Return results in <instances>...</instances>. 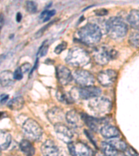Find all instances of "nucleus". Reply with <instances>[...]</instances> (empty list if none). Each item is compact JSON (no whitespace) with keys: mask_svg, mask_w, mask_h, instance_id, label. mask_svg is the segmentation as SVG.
Masks as SVG:
<instances>
[{"mask_svg":"<svg viewBox=\"0 0 139 156\" xmlns=\"http://www.w3.org/2000/svg\"><path fill=\"white\" fill-rule=\"evenodd\" d=\"M67 46H68V44L66 42H62L61 43L58 44L57 46L56 47V48L54 49V52L57 54H59L67 48Z\"/></svg>","mask_w":139,"mask_h":156,"instance_id":"obj_29","label":"nucleus"},{"mask_svg":"<svg viewBox=\"0 0 139 156\" xmlns=\"http://www.w3.org/2000/svg\"><path fill=\"white\" fill-rule=\"evenodd\" d=\"M58 81L62 85H67L73 79L72 74L70 70L64 65H59L56 67Z\"/></svg>","mask_w":139,"mask_h":156,"instance_id":"obj_12","label":"nucleus"},{"mask_svg":"<svg viewBox=\"0 0 139 156\" xmlns=\"http://www.w3.org/2000/svg\"><path fill=\"white\" fill-rule=\"evenodd\" d=\"M96 156H107V155H105L103 153H97V154H96Z\"/></svg>","mask_w":139,"mask_h":156,"instance_id":"obj_39","label":"nucleus"},{"mask_svg":"<svg viewBox=\"0 0 139 156\" xmlns=\"http://www.w3.org/2000/svg\"><path fill=\"white\" fill-rule=\"evenodd\" d=\"M65 119L67 122L72 126L75 128H79L82 126L83 119L82 115L79 114L75 110H72L68 111L65 115Z\"/></svg>","mask_w":139,"mask_h":156,"instance_id":"obj_16","label":"nucleus"},{"mask_svg":"<svg viewBox=\"0 0 139 156\" xmlns=\"http://www.w3.org/2000/svg\"><path fill=\"white\" fill-rule=\"evenodd\" d=\"M22 20V15L20 12H17V16H16V21L17 22H20V21H21Z\"/></svg>","mask_w":139,"mask_h":156,"instance_id":"obj_36","label":"nucleus"},{"mask_svg":"<svg viewBox=\"0 0 139 156\" xmlns=\"http://www.w3.org/2000/svg\"><path fill=\"white\" fill-rule=\"evenodd\" d=\"M100 133L102 136L108 139L115 138L120 136V132L117 128L111 125H105L101 128Z\"/></svg>","mask_w":139,"mask_h":156,"instance_id":"obj_17","label":"nucleus"},{"mask_svg":"<svg viewBox=\"0 0 139 156\" xmlns=\"http://www.w3.org/2000/svg\"><path fill=\"white\" fill-rule=\"evenodd\" d=\"M77 35L81 42L88 45L97 44L102 36L100 27L92 23H88L81 27L78 30Z\"/></svg>","mask_w":139,"mask_h":156,"instance_id":"obj_1","label":"nucleus"},{"mask_svg":"<svg viewBox=\"0 0 139 156\" xmlns=\"http://www.w3.org/2000/svg\"><path fill=\"white\" fill-rule=\"evenodd\" d=\"M90 61V56L88 53L82 47H75L70 49L65 62L70 66L82 67L87 65Z\"/></svg>","mask_w":139,"mask_h":156,"instance_id":"obj_2","label":"nucleus"},{"mask_svg":"<svg viewBox=\"0 0 139 156\" xmlns=\"http://www.w3.org/2000/svg\"><path fill=\"white\" fill-rule=\"evenodd\" d=\"M20 148L26 156H34L35 154V148L29 140H22L20 143Z\"/></svg>","mask_w":139,"mask_h":156,"instance_id":"obj_18","label":"nucleus"},{"mask_svg":"<svg viewBox=\"0 0 139 156\" xmlns=\"http://www.w3.org/2000/svg\"><path fill=\"white\" fill-rule=\"evenodd\" d=\"M47 41H45L43 43H42V45L40 47V49H39L38 52V54H40V56H44L45 55H46V54L47 53V49H48V45L45 44Z\"/></svg>","mask_w":139,"mask_h":156,"instance_id":"obj_31","label":"nucleus"},{"mask_svg":"<svg viewBox=\"0 0 139 156\" xmlns=\"http://www.w3.org/2000/svg\"><path fill=\"white\" fill-rule=\"evenodd\" d=\"M128 22L130 26L134 29L139 31V11L136 10L131 11L127 17Z\"/></svg>","mask_w":139,"mask_h":156,"instance_id":"obj_23","label":"nucleus"},{"mask_svg":"<svg viewBox=\"0 0 139 156\" xmlns=\"http://www.w3.org/2000/svg\"><path fill=\"white\" fill-rule=\"evenodd\" d=\"M55 13V10H52V11H45L40 14V19L42 20L43 22H47L51 18L52 16H54Z\"/></svg>","mask_w":139,"mask_h":156,"instance_id":"obj_27","label":"nucleus"},{"mask_svg":"<svg viewBox=\"0 0 139 156\" xmlns=\"http://www.w3.org/2000/svg\"><path fill=\"white\" fill-rule=\"evenodd\" d=\"M100 147L102 152L107 156H117L118 152H119L108 142H101Z\"/></svg>","mask_w":139,"mask_h":156,"instance_id":"obj_22","label":"nucleus"},{"mask_svg":"<svg viewBox=\"0 0 139 156\" xmlns=\"http://www.w3.org/2000/svg\"><path fill=\"white\" fill-rule=\"evenodd\" d=\"M11 135L9 133L1 130L0 134V148L1 151H4L7 149L11 144Z\"/></svg>","mask_w":139,"mask_h":156,"instance_id":"obj_19","label":"nucleus"},{"mask_svg":"<svg viewBox=\"0 0 139 156\" xmlns=\"http://www.w3.org/2000/svg\"><path fill=\"white\" fill-rule=\"evenodd\" d=\"M117 56V51L107 45H101L96 47L93 51V59L96 63L100 65L108 64L110 60L115 59Z\"/></svg>","mask_w":139,"mask_h":156,"instance_id":"obj_4","label":"nucleus"},{"mask_svg":"<svg viewBox=\"0 0 139 156\" xmlns=\"http://www.w3.org/2000/svg\"><path fill=\"white\" fill-rule=\"evenodd\" d=\"M73 79L82 87L93 86L95 83V77L87 70L77 69L72 74Z\"/></svg>","mask_w":139,"mask_h":156,"instance_id":"obj_7","label":"nucleus"},{"mask_svg":"<svg viewBox=\"0 0 139 156\" xmlns=\"http://www.w3.org/2000/svg\"><path fill=\"white\" fill-rule=\"evenodd\" d=\"M41 153L43 156H60L59 147L51 140H47L40 147Z\"/></svg>","mask_w":139,"mask_h":156,"instance_id":"obj_14","label":"nucleus"},{"mask_svg":"<svg viewBox=\"0 0 139 156\" xmlns=\"http://www.w3.org/2000/svg\"><path fill=\"white\" fill-rule=\"evenodd\" d=\"M126 151H127L128 153V154L131 156H137L138 155L137 152H136V151L131 147H128L127 150H126Z\"/></svg>","mask_w":139,"mask_h":156,"instance_id":"obj_33","label":"nucleus"},{"mask_svg":"<svg viewBox=\"0 0 139 156\" xmlns=\"http://www.w3.org/2000/svg\"><path fill=\"white\" fill-rule=\"evenodd\" d=\"M88 106L95 115L104 116L110 112L112 108V104L108 99L97 97L90 101L88 103Z\"/></svg>","mask_w":139,"mask_h":156,"instance_id":"obj_5","label":"nucleus"},{"mask_svg":"<svg viewBox=\"0 0 139 156\" xmlns=\"http://www.w3.org/2000/svg\"><path fill=\"white\" fill-rule=\"evenodd\" d=\"M68 144L71 156H92L93 155L91 149L82 142H72Z\"/></svg>","mask_w":139,"mask_h":156,"instance_id":"obj_8","label":"nucleus"},{"mask_svg":"<svg viewBox=\"0 0 139 156\" xmlns=\"http://www.w3.org/2000/svg\"><path fill=\"white\" fill-rule=\"evenodd\" d=\"M20 68H21L22 71L23 73L27 72L30 69V68H31V65L29 63H24L20 67Z\"/></svg>","mask_w":139,"mask_h":156,"instance_id":"obj_34","label":"nucleus"},{"mask_svg":"<svg viewBox=\"0 0 139 156\" xmlns=\"http://www.w3.org/2000/svg\"><path fill=\"white\" fill-rule=\"evenodd\" d=\"M27 11L30 13H35L38 11L37 4L36 2L32 1H27L25 4Z\"/></svg>","mask_w":139,"mask_h":156,"instance_id":"obj_28","label":"nucleus"},{"mask_svg":"<svg viewBox=\"0 0 139 156\" xmlns=\"http://www.w3.org/2000/svg\"><path fill=\"white\" fill-rule=\"evenodd\" d=\"M47 117L52 124H60L64 120L65 116L63 110L59 108L54 107L47 112Z\"/></svg>","mask_w":139,"mask_h":156,"instance_id":"obj_15","label":"nucleus"},{"mask_svg":"<svg viewBox=\"0 0 139 156\" xmlns=\"http://www.w3.org/2000/svg\"><path fill=\"white\" fill-rule=\"evenodd\" d=\"M117 156H127V155H126L125 153H124L122 151H119V152H118V153Z\"/></svg>","mask_w":139,"mask_h":156,"instance_id":"obj_37","label":"nucleus"},{"mask_svg":"<svg viewBox=\"0 0 139 156\" xmlns=\"http://www.w3.org/2000/svg\"><path fill=\"white\" fill-rule=\"evenodd\" d=\"M95 14L97 16H104L108 14V11L107 9H98L97 11H95Z\"/></svg>","mask_w":139,"mask_h":156,"instance_id":"obj_32","label":"nucleus"},{"mask_svg":"<svg viewBox=\"0 0 139 156\" xmlns=\"http://www.w3.org/2000/svg\"><path fill=\"white\" fill-rule=\"evenodd\" d=\"M24 133L28 139L34 142H38L42 137L43 131L38 123L32 119H28L25 121L22 126Z\"/></svg>","mask_w":139,"mask_h":156,"instance_id":"obj_6","label":"nucleus"},{"mask_svg":"<svg viewBox=\"0 0 139 156\" xmlns=\"http://www.w3.org/2000/svg\"><path fill=\"white\" fill-rule=\"evenodd\" d=\"M129 43L131 47L139 48V31L134 32L130 35Z\"/></svg>","mask_w":139,"mask_h":156,"instance_id":"obj_26","label":"nucleus"},{"mask_svg":"<svg viewBox=\"0 0 139 156\" xmlns=\"http://www.w3.org/2000/svg\"><path fill=\"white\" fill-rule=\"evenodd\" d=\"M106 29L108 36L114 40L125 37L128 31L127 24L118 17H112L108 20L106 24Z\"/></svg>","mask_w":139,"mask_h":156,"instance_id":"obj_3","label":"nucleus"},{"mask_svg":"<svg viewBox=\"0 0 139 156\" xmlns=\"http://www.w3.org/2000/svg\"><path fill=\"white\" fill-rule=\"evenodd\" d=\"M108 143H110V144L112 145L116 150H118V151H126V150H127V148L128 147L127 144H126L124 141H122L120 140L113 139L108 141Z\"/></svg>","mask_w":139,"mask_h":156,"instance_id":"obj_25","label":"nucleus"},{"mask_svg":"<svg viewBox=\"0 0 139 156\" xmlns=\"http://www.w3.org/2000/svg\"><path fill=\"white\" fill-rule=\"evenodd\" d=\"M54 130L58 138L65 143L69 144L72 142V139L73 137V133L72 130L68 128L67 126L60 123L54 125Z\"/></svg>","mask_w":139,"mask_h":156,"instance_id":"obj_10","label":"nucleus"},{"mask_svg":"<svg viewBox=\"0 0 139 156\" xmlns=\"http://www.w3.org/2000/svg\"><path fill=\"white\" fill-rule=\"evenodd\" d=\"M3 24H4V18H3V16H2V14H1V29L2 28Z\"/></svg>","mask_w":139,"mask_h":156,"instance_id":"obj_38","label":"nucleus"},{"mask_svg":"<svg viewBox=\"0 0 139 156\" xmlns=\"http://www.w3.org/2000/svg\"><path fill=\"white\" fill-rule=\"evenodd\" d=\"M9 99V95L3 94L1 95V104H4Z\"/></svg>","mask_w":139,"mask_h":156,"instance_id":"obj_35","label":"nucleus"},{"mask_svg":"<svg viewBox=\"0 0 139 156\" xmlns=\"http://www.w3.org/2000/svg\"><path fill=\"white\" fill-rule=\"evenodd\" d=\"M77 93L80 99H88L99 97L102 93V91H101L100 88L98 87L88 86L78 88Z\"/></svg>","mask_w":139,"mask_h":156,"instance_id":"obj_11","label":"nucleus"},{"mask_svg":"<svg viewBox=\"0 0 139 156\" xmlns=\"http://www.w3.org/2000/svg\"><path fill=\"white\" fill-rule=\"evenodd\" d=\"M13 74L9 70L2 72L1 73V85L2 87H7L13 83Z\"/></svg>","mask_w":139,"mask_h":156,"instance_id":"obj_21","label":"nucleus"},{"mask_svg":"<svg viewBox=\"0 0 139 156\" xmlns=\"http://www.w3.org/2000/svg\"><path fill=\"white\" fill-rule=\"evenodd\" d=\"M24 105V100L22 97H16L12 99L8 103V108L11 110H21Z\"/></svg>","mask_w":139,"mask_h":156,"instance_id":"obj_20","label":"nucleus"},{"mask_svg":"<svg viewBox=\"0 0 139 156\" xmlns=\"http://www.w3.org/2000/svg\"><path fill=\"white\" fill-rule=\"evenodd\" d=\"M118 73L113 69H106L100 72L97 75V80L104 87L112 85L117 79Z\"/></svg>","mask_w":139,"mask_h":156,"instance_id":"obj_9","label":"nucleus"},{"mask_svg":"<svg viewBox=\"0 0 139 156\" xmlns=\"http://www.w3.org/2000/svg\"><path fill=\"white\" fill-rule=\"evenodd\" d=\"M57 99L60 102L64 103V104H72L73 102L72 96L67 94V93L63 90L61 88H59L57 91Z\"/></svg>","mask_w":139,"mask_h":156,"instance_id":"obj_24","label":"nucleus"},{"mask_svg":"<svg viewBox=\"0 0 139 156\" xmlns=\"http://www.w3.org/2000/svg\"><path fill=\"white\" fill-rule=\"evenodd\" d=\"M13 76L14 79L16 80H21L22 78H23V72H22L20 67H19L18 68H17L16 69V71L14 72Z\"/></svg>","mask_w":139,"mask_h":156,"instance_id":"obj_30","label":"nucleus"},{"mask_svg":"<svg viewBox=\"0 0 139 156\" xmlns=\"http://www.w3.org/2000/svg\"><path fill=\"white\" fill-rule=\"evenodd\" d=\"M82 117L83 119V122L86 124L90 129L93 130V131L97 132L98 130H101L100 126L102 125L105 126L106 124V121L104 119L102 118H95L88 116V115L82 113Z\"/></svg>","mask_w":139,"mask_h":156,"instance_id":"obj_13","label":"nucleus"}]
</instances>
